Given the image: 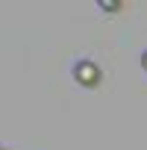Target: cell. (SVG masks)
Listing matches in <instances>:
<instances>
[{
    "instance_id": "cell-1",
    "label": "cell",
    "mask_w": 147,
    "mask_h": 150,
    "mask_svg": "<svg viewBox=\"0 0 147 150\" xmlns=\"http://www.w3.org/2000/svg\"><path fill=\"white\" fill-rule=\"evenodd\" d=\"M74 74H77V83L80 86H97V80H100V74H97V68L91 65V62H77V68H74Z\"/></svg>"
},
{
    "instance_id": "cell-2",
    "label": "cell",
    "mask_w": 147,
    "mask_h": 150,
    "mask_svg": "<svg viewBox=\"0 0 147 150\" xmlns=\"http://www.w3.org/2000/svg\"><path fill=\"white\" fill-rule=\"evenodd\" d=\"M141 65H144V68H147V53H144V56H141Z\"/></svg>"
}]
</instances>
